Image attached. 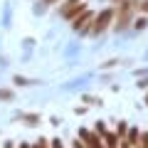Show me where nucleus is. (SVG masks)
Returning a JSON list of instances; mask_svg holds the SVG:
<instances>
[{
    "instance_id": "f257e3e1",
    "label": "nucleus",
    "mask_w": 148,
    "mask_h": 148,
    "mask_svg": "<svg viewBox=\"0 0 148 148\" xmlns=\"http://www.w3.org/2000/svg\"><path fill=\"white\" fill-rule=\"evenodd\" d=\"M138 3L141 0H123V5L119 8V20H116V30H123L126 25H131V15H133V10L138 8Z\"/></svg>"
},
{
    "instance_id": "f03ea898",
    "label": "nucleus",
    "mask_w": 148,
    "mask_h": 148,
    "mask_svg": "<svg viewBox=\"0 0 148 148\" xmlns=\"http://www.w3.org/2000/svg\"><path fill=\"white\" fill-rule=\"evenodd\" d=\"M114 15H116V10H114V8H106L104 12H99V15L94 17V25H91V35H99V32H104L106 27L111 25Z\"/></svg>"
},
{
    "instance_id": "7ed1b4c3",
    "label": "nucleus",
    "mask_w": 148,
    "mask_h": 148,
    "mask_svg": "<svg viewBox=\"0 0 148 148\" xmlns=\"http://www.w3.org/2000/svg\"><path fill=\"white\" fill-rule=\"evenodd\" d=\"M91 25H94V12L91 10H84L79 17H74V30L77 32H84V35L89 32L91 35Z\"/></svg>"
},
{
    "instance_id": "20e7f679",
    "label": "nucleus",
    "mask_w": 148,
    "mask_h": 148,
    "mask_svg": "<svg viewBox=\"0 0 148 148\" xmlns=\"http://www.w3.org/2000/svg\"><path fill=\"white\" fill-rule=\"evenodd\" d=\"M84 10H86V8H84L82 0H79V3H67V5L62 8V17H64V20H74V17H79Z\"/></svg>"
},
{
    "instance_id": "39448f33",
    "label": "nucleus",
    "mask_w": 148,
    "mask_h": 148,
    "mask_svg": "<svg viewBox=\"0 0 148 148\" xmlns=\"http://www.w3.org/2000/svg\"><path fill=\"white\" fill-rule=\"evenodd\" d=\"M128 143H131L133 148L138 146V143H141V131H136V128H131V131H128V138H126Z\"/></svg>"
},
{
    "instance_id": "423d86ee",
    "label": "nucleus",
    "mask_w": 148,
    "mask_h": 148,
    "mask_svg": "<svg viewBox=\"0 0 148 148\" xmlns=\"http://www.w3.org/2000/svg\"><path fill=\"white\" fill-rule=\"evenodd\" d=\"M25 121L30 123V126H37V121H40V116H35V114H30V116H25Z\"/></svg>"
},
{
    "instance_id": "0eeeda50",
    "label": "nucleus",
    "mask_w": 148,
    "mask_h": 148,
    "mask_svg": "<svg viewBox=\"0 0 148 148\" xmlns=\"http://www.w3.org/2000/svg\"><path fill=\"white\" fill-rule=\"evenodd\" d=\"M136 148H148V133H141V143Z\"/></svg>"
},
{
    "instance_id": "6e6552de",
    "label": "nucleus",
    "mask_w": 148,
    "mask_h": 148,
    "mask_svg": "<svg viewBox=\"0 0 148 148\" xmlns=\"http://www.w3.org/2000/svg\"><path fill=\"white\" fill-rule=\"evenodd\" d=\"M126 133H128V126L126 123H119V138H123Z\"/></svg>"
},
{
    "instance_id": "1a4fd4ad",
    "label": "nucleus",
    "mask_w": 148,
    "mask_h": 148,
    "mask_svg": "<svg viewBox=\"0 0 148 148\" xmlns=\"http://www.w3.org/2000/svg\"><path fill=\"white\" fill-rule=\"evenodd\" d=\"M146 25H148V20H146V17H141V20H136V25H133V27H136V30H143Z\"/></svg>"
},
{
    "instance_id": "9d476101",
    "label": "nucleus",
    "mask_w": 148,
    "mask_h": 148,
    "mask_svg": "<svg viewBox=\"0 0 148 148\" xmlns=\"http://www.w3.org/2000/svg\"><path fill=\"white\" fill-rule=\"evenodd\" d=\"M72 148H89V146H86V143L79 138V141H74V143H72Z\"/></svg>"
},
{
    "instance_id": "9b49d317",
    "label": "nucleus",
    "mask_w": 148,
    "mask_h": 148,
    "mask_svg": "<svg viewBox=\"0 0 148 148\" xmlns=\"http://www.w3.org/2000/svg\"><path fill=\"white\" fill-rule=\"evenodd\" d=\"M35 148H49V146H47V141H45V138H40V141H37V146H35Z\"/></svg>"
},
{
    "instance_id": "f8f14e48",
    "label": "nucleus",
    "mask_w": 148,
    "mask_h": 148,
    "mask_svg": "<svg viewBox=\"0 0 148 148\" xmlns=\"http://www.w3.org/2000/svg\"><path fill=\"white\" fill-rule=\"evenodd\" d=\"M138 8H141L143 12H148V0H143V5H138Z\"/></svg>"
},
{
    "instance_id": "ddd939ff",
    "label": "nucleus",
    "mask_w": 148,
    "mask_h": 148,
    "mask_svg": "<svg viewBox=\"0 0 148 148\" xmlns=\"http://www.w3.org/2000/svg\"><path fill=\"white\" fill-rule=\"evenodd\" d=\"M52 148H62V141H57V138H54V141H52Z\"/></svg>"
},
{
    "instance_id": "4468645a",
    "label": "nucleus",
    "mask_w": 148,
    "mask_h": 148,
    "mask_svg": "<svg viewBox=\"0 0 148 148\" xmlns=\"http://www.w3.org/2000/svg\"><path fill=\"white\" fill-rule=\"evenodd\" d=\"M52 3H57V0H45V5H52Z\"/></svg>"
},
{
    "instance_id": "2eb2a0df",
    "label": "nucleus",
    "mask_w": 148,
    "mask_h": 148,
    "mask_svg": "<svg viewBox=\"0 0 148 148\" xmlns=\"http://www.w3.org/2000/svg\"><path fill=\"white\" fill-rule=\"evenodd\" d=\"M111 3H114V5H116V3H123V0H111Z\"/></svg>"
},
{
    "instance_id": "dca6fc26",
    "label": "nucleus",
    "mask_w": 148,
    "mask_h": 148,
    "mask_svg": "<svg viewBox=\"0 0 148 148\" xmlns=\"http://www.w3.org/2000/svg\"><path fill=\"white\" fill-rule=\"evenodd\" d=\"M20 148H30V146H27V143H22V146H20Z\"/></svg>"
},
{
    "instance_id": "f3484780",
    "label": "nucleus",
    "mask_w": 148,
    "mask_h": 148,
    "mask_svg": "<svg viewBox=\"0 0 148 148\" xmlns=\"http://www.w3.org/2000/svg\"><path fill=\"white\" fill-rule=\"evenodd\" d=\"M67 3H79V0H67Z\"/></svg>"
},
{
    "instance_id": "a211bd4d",
    "label": "nucleus",
    "mask_w": 148,
    "mask_h": 148,
    "mask_svg": "<svg viewBox=\"0 0 148 148\" xmlns=\"http://www.w3.org/2000/svg\"><path fill=\"white\" fill-rule=\"evenodd\" d=\"M5 148H12V146H5Z\"/></svg>"
}]
</instances>
